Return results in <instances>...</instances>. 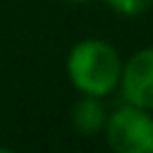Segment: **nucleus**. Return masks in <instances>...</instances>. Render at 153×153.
Listing matches in <instances>:
<instances>
[{
  "label": "nucleus",
  "instance_id": "obj_1",
  "mask_svg": "<svg viewBox=\"0 0 153 153\" xmlns=\"http://www.w3.org/2000/svg\"><path fill=\"white\" fill-rule=\"evenodd\" d=\"M122 60L112 43L103 38H84L72 45L67 55L69 84L86 96L105 98L120 88Z\"/></svg>",
  "mask_w": 153,
  "mask_h": 153
},
{
  "label": "nucleus",
  "instance_id": "obj_2",
  "mask_svg": "<svg viewBox=\"0 0 153 153\" xmlns=\"http://www.w3.org/2000/svg\"><path fill=\"white\" fill-rule=\"evenodd\" d=\"M103 134L112 153H153V112L124 103L108 115Z\"/></svg>",
  "mask_w": 153,
  "mask_h": 153
},
{
  "label": "nucleus",
  "instance_id": "obj_3",
  "mask_svg": "<svg viewBox=\"0 0 153 153\" xmlns=\"http://www.w3.org/2000/svg\"><path fill=\"white\" fill-rule=\"evenodd\" d=\"M120 93L124 103L153 112V45L136 50L122 65Z\"/></svg>",
  "mask_w": 153,
  "mask_h": 153
},
{
  "label": "nucleus",
  "instance_id": "obj_4",
  "mask_svg": "<svg viewBox=\"0 0 153 153\" xmlns=\"http://www.w3.org/2000/svg\"><path fill=\"white\" fill-rule=\"evenodd\" d=\"M108 108L103 103V98L98 96H86L81 93V98L74 100L72 110H69V122L74 127L76 134L81 136H96L105 129L108 122Z\"/></svg>",
  "mask_w": 153,
  "mask_h": 153
},
{
  "label": "nucleus",
  "instance_id": "obj_5",
  "mask_svg": "<svg viewBox=\"0 0 153 153\" xmlns=\"http://www.w3.org/2000/svg\"><path fill=\"white\" fill-rule=\"evenodd\" d=\"M105 5L122 17H139L151 10L153 0H105Z\"/></svg>",
  "mask_w": 153,
  "mask_h": 153
},
{
  "label": "nucleus",
  "instance_id": "obj_6",
  "mask_svg": "<svg viewBox=\"0 0 153 153\" xmlns=\"http://www.w3.org/2000/svg\"><path fill=\"white\" fill-rule=\"evenodd\" d=\"M62 2H69V5H84V2H88V0H62Z\"/></svg>",
  "mask_w": 153,
  "mask_h": 153
},
{
  "label": "nucleus",
  "instance_id": "obj_7",
  "mask_svg": "<svg viewBox=\"0 0 153 153\" xmlns=\"http://www.w3.org/2000/svg\"><path fill=\"white\" fill-rule=\"evenodd\" d=\"M0 153H17V151L10 148V146H0Z\"/></svg>",
  "mask_w": 153,
  "mask_h": 153
}]
</instances>
